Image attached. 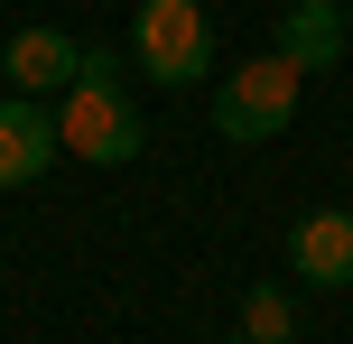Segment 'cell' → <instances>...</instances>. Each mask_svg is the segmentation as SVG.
Wrapping results in <instances>:
<instances>
[{"instance_id":"obj_1","label":"cell","mask_w":353,"mask_h":344,"mask_svg":"<svg viewBox=\"0 0 353 344\" xmlns=\"http://www.w3.org/2000/svg\"><path fill=\"white\" fill-rule=\"evenodd\" d=\"M56 140H65V159H84V168H130L149 149V121L130 112L121 74H74V84L56 93Z\"/></svg>"},{"instance_id":"obj_2","label":"cell","mask_w":353,"mask_h":344,"mask_svg":"<svg viewBox=\"0 0 353 344\" xmlns=\"http://www.w3.org/2000/svg\"><path fill=\"white\" fill-rule=\"evenodd\" d=\"M130 56H140V74L168 84V93L205 84V65H214V19H205V0H140V19H130Z\"/></svg>"},{"instance_id":"obj_3","label":"cell","mask_w":353,"mask_h":344,"mask_svg":"<svg viewBox=\"0 0 353 344\" xmlns=\"http://www.w3.org/2000/svg\"><path fill=\"white\" fill-rule=\"evenodd\" d=\"M298 84L307 74L288 65L279 47L251 56V65H232L223 84H214V130H223V140H279V130L298 121Z\"/></svg>"},{"instance_id":"obj_4","label":"cell","mask_w":353,"mask_h":344,"mask_svg":"<svg viewBox=\"0 0 353 344\" xmlns=\"http://www.w3.org/2000/svg\"><path fill=\"white\" fill-rule=\"evenodd\" d=\"M288 270L307 289H353V205H316L288 223Z\"/></svg>"},{"instance_id":"obj_5","label":"cell","mask_w":353,"mask_h":344,"mask_svg":"<svg viewBox=\"0 0 353 344\" xmlns=\"http://www.w3.org/2000/svg\"><path fill=\"white\" fill-rule=\"evenodd\" d=\"M0 74H10L19 93H37V103H47V93H65L74 74H84V47H74L65 28H19L10 47H0Z\"/></svg>"},{"instance_id":"obj_6","label":"cell","mask_w":353,"mask_h":344,"mask_svg":"<svg viewBox=\"0 0 353 344\" xmlns=\"http://www.w3.org/2000/svg\"><path fill=\"white\" fill-rule=\"evenodd\" d=\"M56 149L65 140H56V112L37 103V93L28 103H0V186H37L56 168Z\"/></svg>"},{"instance_id":"obj_7","label":"cell","mask_w":353,"mask_h":344,"mask_svg":"<svg viewBox=\"0 0 353 344\" xmlns=\"http://www.w3.org/2000/svg\"><path fill=\"white\" fill-rule=\"evenodd\" d=\"M344 47H353V28H344V0H298V10L279 19V56H288L298 74H325Z\"/></svg>"},{"instance_id":"obj_8","label":"cell","mask_w":353,"mask_h":344,"mask_svg":"<svg viewBox=\"0 0 353 344\" xmlns=\"http://www.w3.org/2000/svg\"><path fill=\"white\" fill-rule=\"evenodd\" d=\"M242 335L251 344H288V335H298V307H288L279 289H251L242 298Z\"/></svg>"},{"instance_id":"obj_9","label":"cell","mask_w":353,"mask_h":344,"mask_svg":"<svg viewBox=\"0 0 353 344\" xmlns=\"http://www.w3.org/2000/svg\"><path fill=\"white\" fill-rule=\"evenodd\" d=\"M344 28H353V0H344Z\"/></svg>"},{"instance_id":"obj_10","label":"cell","mask_w":353,"mask_h":344,"mask_svg":"<svg viewBox=\"0 0 353 344\" xmlns=\"http://www.w3.org/2000/svg\"><path fill=\"white\" fill-rule=\"evenodd\" d=\"M232 344H251V335H232Z\"/></svg>"},{"instance_id":"obj_11","label":"cell","mask_w":353,"mask_h":344,"mask_svg":"<svg viewBox=\"0 0 353 344\" xmlns=\"http://www.w3.org/2000/svg\"><path fill=\"white\" fill-rule=\"evenodd\" d=\"M0 84H10V74H0Z\"/></svg>"}]
</instances>
